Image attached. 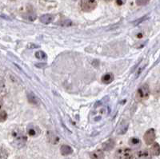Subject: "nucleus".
<instances>
[{"label":"nucleus","instance_id":"f257e3e1","mask_svg":"<svg viewBox=\"0 0 160 159\" xmlns=\"http://www.w3.org/2000/svg\"><path fill=\"white\" fill-rule=\"evenodd\" d=\"M108 107L103 105H96L95 108L93 109V110L90 114V121L93 123L98 122L108 115Z\"/></svg>","mask_w":160,"mask_h":159},{"label":"nucleus","instance_id":"f03ea898","mask_svg":"<svg viewBox=\"0 0 160 159\" xmlns=\"http://www.w3.org/2000/svg\"><path fill=\"white\" fill-rule=\"evenodd\" d=\"M12 137L15 145L18 147H23L24 145L26 144V142H27V140H28L27 135L24 134L22 130H19V129H15V130H13Z\"/></svg>","mask_w":160,"mask_h":159},{"label":"nucleus","instance_id":"7ed1b4c3","mask_svg":"<svg viewBox=\"0 0 160 159\" xmlns=\"http://www.w3.org/2000/svg\"><path fill=\"white\" fill-rule=\"evenodd\" d=\"M134 152L131 149L128 147H122L115 151L114 158L115 159H133L134 158Z\"/></svg>","mask_w":160,"mask_h":159},{"label":"nucleus","instance_id":"20e7f679","mask_svg":"<svg viewBox=\"0 0 160 159\" xmlns=\"http://www.w3.org/2000/svg\"><path fill=\"white\" fill-rule=\"evenodd\" d=\"M150 96V87L148 84H143L137 90L136 98L138 101H145Z\"/></svg>","mask_w":160,"mask_h":159},{"label":"nucleus","instance_id":"39448f33","mask_svg":"<svg viewBox=\"0 0 160 159\" xmlns=\"http://www.w3.org/2000/svg\"><path fill=\"white\" fill-rule=\"evenodd\" d=\"M80 7L82 11L85 12H90L95 9L97 7L96 0H81L80 2Z\"/></svg>","mask_w":160,"mask_h":159},{"label":"nucleus","instance_id":"423d86ee","mask_svg":"<svg viewBox=\"0 0 160 159\" xmlns=\"http://www.w3.org/2000/svg\"><path fill=\"white\" fill-rule=\"evenodd\" d=\"M144 141L147 145L154 144L156 138V134H155V130L154 129H149V130L144 134Z\"/></svg>","mask_w":160,"mask_h":159},{"label":"nucleus","instance_id":"0eeeda50","mask_svg":"<svg viewBox=\"0 0 160 159\" xmlns=\"http://www.w3.org/2000/svg\"><path fill=\"white\" fill-rule=\"evenodd\" d=\"M134 157L135 159H151V154L149 151L143 150L137 152Z\"/></svg>","mask_w":160,"mask_h":159},{"label":"nucleus","instance_id":"6e6552de","mask_svg":"<svg viewBox=\"0 0 160 159\" xmlns=\"http://www.w3.org/2000/svg\"><path fill=\"white\" fill-rule=\"evenodd\" d=\"M28 133L31 137H37L40 134V130L35 125H31L28 128Z\"/></svg>","mask_w":160,"mask_h":159},{"label":"nucleus","instance_id":"1a4fd4ad","mask_svg":"<svg viewBox=\"0 0 160 159\" xmlns=\"http://www.w3.org/2000/svg\"><path fill=\"white\" fill-rule=\"evenodd\" d=\"M91 159H104V153L102 150H95L90 154Z\"/></svg>","mask_w":160,"mask_h":159},{"label":"nucleus","instance_id":"9d476101","mask_svg":"<svg viewBox=\"0 0 160 159\" xmlns=\"http://www.w3.org/2000/svg\"><path fill=\"white\" fill-rule=\"evenodd\" d=\"M115 76L112 73H107L102 77V82L104 84H110L114 81Z\"/></svg>","mask_w":160,"mask_h":159},{"label":"nucleus","instance_id":"9b49d317","mask_svg":"<svg viewBox=\"0 0 160 159\" xmlns=\"http://www.w3.org/2000/svg\"><path fill=\"white\" fill-rule=\"evenodd\" d=\"M40 22H42L44 24H49L54 19V16L52 15H50V14H47V15H43L40 17Z\"/></svg>","mask_w":160,"mask_h":159},{"label":"nucleus","instance_id":"f8f14e48","mask_svg":"<svg viewBox=\"0 0 160 159\" xmlns=\"http://www.w3.org/2000/svg\"><path fill=\"white\" fill-rule=\"evenodd\" d=\"M60 151H61V154L62 155H69V154H71L72 153L73 150L71 147H69L68 145H63V146L61 147Z\"/></svg>","mask_w":160,"mask_h":159},{"label":"nucleus","instance_id":"ddd939ff","mask_svg":"<svg viewBox=\"0 0 160 159\" xmlns=\"http://www.w3.org/2000/svg\"><path fill=\"white\" fill-rule=\"evenodd\" d=\"M48 140L52 144H56L59 141V138H58V137L56 134H54L53 133L49 132V134H48Z\"/></svg>","mask_w":160,"mask_h":159},{"label":"nucleus","instance_id":"4468645a","mask_svg":"<svg viewBox=\"0 0 160 159\" xmlns=\"http://www.w3.org/2000/svg\"><path fill=\"white\" fill-rule=\"evenodd\" d=\"M129 143L131 146H132V147H138V146H140V144H141V142H140V140L138 139V137H131V138H130Z\"/></svg>","mask_w":160,"mask_h":159},{"label":"nucleus","instance_id":"2eb2a0df","mask_svg":"<svg viewBox=\"0 0 160 159\" xmlns=\"http://www.w3.org/2000/svg\"><path fill=\"white\" fill-rule=\"evenodd\" d=\"M151 152L154 155L158 156V154H159V145L158 143H155L153 145L152 148H151Z\"/></svg>","mask_w":160,"mask_h":159},{"label":"nucleus","instance_id":"dca6fc26","mask_svg":"<svg viewBox=\"0 0 160 159\" xmlns=\"http://www.w3.org/2000/svg\"><path fill=\"white\" fill-rule=\"evenodd\" d=\"M35 57L38 59H41V60H45L47 58V54H45V52H43L42 51H37L35 53Z\"/></svg>","mask_w":160,"mask_h":159},{"label":"nucleus","instance_id":"f3484780","mask_svg":"<svg viewBox=\"0 0 160 159\" xmlns=\"http://www.w3.org/2000/svg\"><path fill=\"white\" fill-rule=\"evenodd\" d=\"M24 18L28 21H35V18H36V15H35V13L33 12H29L27 14L26 16H23Z\"/></svg>","mask_w":160,"mask_h":159},{"label":"nucleus","instance_id":"a211bd4d","mask_svg":"<svg viewBox=\"0 0 160 159\" xmlns=\"http://www.w3.org/2000/svg\"><path fill=\"white\" fill-rule=\"evenodd\" d=\"M7 117H8L7 113H6L4 110H1V111H0V122H5L6 119H7Z\"/></svg>","mask_w":160,"mask_h":159},{"label":"nucleus","instance_id":"6ab92c4d","mask_svg":"<svg viewBox=\"0 0 160 159\" xmlns=\"http://www.w3.org/2000/svg\"><path fill=\"white\" fill-rule=\"evenodd\" d=\"M150 0H136V3L138 6H144L149 2Z\"/></svg>","mask_w":160,"mask_h":159},{"label":"nucleus","instance_id":"aec40b11","mask_svg":"<svg viewBox=\"0 0 160 159\" xmlns=\"http://www.w3.org/2000/svg\"><path fill=\"white\" fill-rule=\"evenodd\" d=\"M125 2H126V0H116V1H115V2L117 3V5H118V6L123 5V4L125 3Z\"/></svg>","mask_w":160,"mask_h":159},{"label":"nucleus","instance_id":"412c9836","mask_svg":"<svg viewBox=\"0 0 160 159\" xmlns=\"http://www.w3.org/2000/svg\"><path fill=\"white\" fill-rule=\"evenodd\" d=\"M104 1H107V2H109V1H111V0H104Z\"/></svg>","mask_w":160,"mask_h":159}]
</instances>
